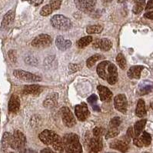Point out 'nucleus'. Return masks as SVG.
I'll return each instance as SVG.
<instances>
[{
	"label": "nucleus",
	"instance_id": "1",
	"mask_svg": "<svg viewBox=\"0 0 153 153\" xmlns=\"http://www.w3.org/2000/svg\"><path fill=\"white\" fill-rule=\"evenodd\" d=\"M96 72L101 79L106 80L109 85H115L119 78L117 67L111 62L105 60L98 65Z\"/></svg>",
	"mask_w": 153,
	"mask_h": 153
},
{
	"label": "nucleus",
	"instance_id": "2",
	"mask_svg": "<svg viewBox=\"0 0 153 153\" xmlns=\"http://www.w3.org/2000/svg\"><path fill=\"white\" fill-rule=\"evenodd\" d=\"M40 141L46 146H52V148L59 152H64L62 138L54 131L45 129L39 135Z\"/></svg>",
	"mask_w": 153,
	"mask_h": 153
},
{
	"label": "nucleus",
	"instance_id": "3",
	"mask_svg": "<svg viewBox=\"0 0 153 153\" xmlns=\"http://www.w3.org/2000/svg\"><path fill=\"white\" fill-rule=\"evenodd\" d=\"M64 151L68 153L82 152V147L79 142V137L75 133L65 134L62 138Z\"/></svg>",
	"mask_w": 153,
	"mask_h": 153
},
{
	"label": "nucleus",
	"instance_id": "4",
	"mask_svg": "<svg viewBox=\"0 0 153 153\" xmlns=\"http://www.w3.org/2000/svg\"><path fill=\"white\" fill-rule=\"evenodd\" d=\"M52 27L60 31H68L72 28L71 20L63 15H55L50 20Z\"/></svg>",
	"mask_w": 153,
	"mask_h": 153
},
{
	"label": "nucleus",
	"instance_id": "5",
	"mask_svg": "<svg viewBox=\"0 0 153 153\" xmlns=\"http://www.w3.org/2000/svg\"><path fill=\"white\" fill-rule=\"evenodd\" d=\"M26 143V138L25 135L19 130H16L13 135H11L9 146L15 150L22 151L24 149Z\"/></svg>",
	"mask_w": 153,
	"mask_h": 153
},
{
	"label": "nucleus",
	"instance_id": "6",
	"mask_svg": "<svg viewBox=\"0 0 153 153\" xmlns=\"http://www.w3.org/2000/svg\"><path fill=\"white\" fill-rule=\"evenodd\" d=\"M13 75L16 78L24 82H40L42 80V78L39 76L21 69H16L13 71Z\"/></svg>",
	"mask_w": 153,
	"mask_h": 153
},
{
	"label": "nucleus",
	"instance_id": "7",
	"mask_svg": "<svg viewBox=\"0 0 153 153\" xmlns=\"http://www.w3.org/2000/svg\"><path fill=\"white\" fill-rule=\"evenodd\" d=\"M52 39L50 36L47 34H40L32 41V45L35 48L43 49L50 46L52 44Z\"/></svg>",
	"mask_w": 153,
	"mask_h": 153
},
{
	"label": "nucleus",
	"instance_id": "8",
	"mask_svg": "<svg viewBox=\"0 0 153 153\" xmlns=\"http://www.w3.org/2000/svg\"><path fill=\"white\" fill-rule=\"evenodd\" d=\"M60 114L62 119V122L66 127L68 128H72L76 124V120L75 119V116L71 112V110L68 107H62L60 109Z\"/></svg>",
	"mask_w": 153,
	"mask_h": 153
},
{
	"label": "nucleus",
	"instance_id": "9",
	"mask_svg": "<svg viewBox=\"0 0 153 153\" xmlns=\"http://www.w3.org/2000/svg\"><path fill=\"white\" fill-rule=\"evenodd\" d=\"M78 9L83 13H88L94 10L96 7V0H74Z\"/></svg>",
	"mask_w": 153,
	"mask_h": 153
},
{
	"label": "nucleus",
	"instance_id": "10",
	"mask_svg": "<svg viewBox=\"0 0 153 153\" xmlns=\"http://www.w3.org/2000/svg\"><path fill=\"white\" fill-rule=\"evenodd\" d=\"M103 144L101 136H94L88 141L87 149L88 152H99L102 149Z\"/></svg>",
	"mask_w": 153,
	"mask_h": 153
},
{
	"label": "nucleus",
	"instance_id": "11",
	"mask_svg": "<svg viewBox=\"0 0 153 153\" xmlns=\"http://www.w3.org/2000/svg\"><path fill=\"white\" fill-rule=\"evenodd\" d=\"M114 106L115 108L122 113H126L128 108V101L126 95L119 94L114 99Z\"/></svg>",
	"mask_w": 153,
	"mask_h": 153
},
{
	"label": "nucleus",
	"instance_id": "12",
	"mask_svg": "<svg viewBox=\"0 0 153 153\" xmlns=\"http://www.w3.org/2000/svg\"><path fill=\"white\" fill-rule=\"evenodd\" d=\"M75 113H76V118L81 122H84V121L86 120L90 115V112H89V110L87 107V105L85 102L76 105Z\"/></svg>",
	"mask_w": 153,
	"mask_h": 153
},
{
	"label": "nucleus",
	"instance_id": "13",
	"mask_svg": "<svg viewBox=\"0 0 153 153\" xmlns=\"http://www.w3.org/2000/svg\"><path fill=\"white\" fill-rule=\"evenodd\" d=\"M112 47V41L108 39H96L93 42L92 44V48L94 49H99L103 52H108L111 49Z\"/></svg>",
	"mask_w": 153,
	"mask_h": 153
},
{
	"label": "nucleus",
	"instance_id": "14",
	"mask_svg": "<svg viewBox=\"0 0 153 153\" xmlns=\"http://www.w3.org/2000/svg\"><path fill=\"white\" fill-rule=\"evenodd\" d=\"M98 92L99 93V97L102 102H110L112 100V92L107 87L104 85H99L97 87Z\"/></svg>",
	"mask_w": 153,
	"mask_h": 153
},
{
	"label": "nucleus",
	"instance_id": "15",
	"mask_svg": "<svg viewBox=\"0 0 153 153\" xmlns=\"http://www.w3.org/2000/svg\"><path fill=\"white\" fill-rule=\"evenodd\" d=\"M20 108V100L16 94L12 95L9 102V112L10 113H16Z\"/></svg>",
	"mask_w": 153,
	"mask_h": 153
},
{
	"label": "nucleus",
	"instance_id": "16",
	"mask_svg": "<svg viewBox=\"0 0 153 153\" xmlns=\"http://www.w3.org/2000/svg\"><path fill=\"white\" fill-rule=\"evenodd\" d=\"M109 147L112 149L119 150L120 152H126L128 149V142H126V140H121V139H117L113 142H112L109 144Z\"/></svg>",
	"mask_w": 153,
	"mask_h": 153
},
{
	"label": "nucleus",
	"instance_id": "17",
	"mask_svg": "<svg viewBox=\"0 0 153 153\" xmlns=\"http://www.w3.org/2000/svg\"><path fill=\"white\" fill-rule=\"evenodd\" d=\"M56 45L61 51H65L72 46V42L68 39H65L62 36H57L56 39Z\"/></svg>",
	"mask_w": 153,
	"mask_h": 153
},
{
	"label": "nucleus",
	"instance_id": "18",
	"mask_svg": "<svg viewBox=\"0 0 153 153\" xmlns=\"http://www.w3.org/2000/svg\"><path fill=\"white\" fill-rule=\"evenodd\" d=\"M15 19V11L14 10H9L5 14L2 21V27L3 29H8L12 25L14 22Z\"/></svg>",
	"mask_w": 153,
	"mask_h": 153
},
{
	"label": "nucleus",
	"instance_id": "19",
	"mask_svg": "<svg viewBox=\"0 0 153 153\" xmlns=\"http://www.w3.org/2000/svg\"><path fill=\"white\" fill-rule=\"evenodd\" d=\"M144 67L142 65H134L131 66L127 72V76L131 79H139L141 77V72Z\"/></svg>",
	"mask_w": 153,
	"mask_h": 153
},
{
	"label": "nucleus",
	"instance_id": "20",
	"mask_svg": "<svg viewBox=\"0 0 153 153\" xmlns=\"http://www.w3.org/2000/svg\"><path fill=\"white\" fill-rule=\"evenodd\" d=\"M43 90L42 87L39 85H25L22 89L24 95H39Z\"/></svg>",
	"mask_w": 153,
	"mask_h": 153
},
{
	"label": "nucleus",
	"instance_id": "21",
	"mask_svg": "<svg viewBox=\"0 0 153 153\" xmlns=\"http://www.w3.org/2000/svg\"><path fill=\"white\" fill-rule=\"evenodd\" d=\"M57 102L58 93L53 92L45 99V101L43 102V105L47 108H52L57 105Z\"/></svg>",
	"mask_w": 153,
	"mask_h": 153
},
{
	"label": "nucleus",
	"instance_id": "22",
	"mask_svg": "<svg viewBox=\"0 0 153 153\" xmlns=\"http://www.w3.org/2000/svg\"><path fill=\"white\" fill-rule=\"evenodd\" d=\"M135 114L139 118H143L146 115V103L143 99H139L137 103L136 108H135Z\"/></svg>",
	"mask_w": 153,
	"mask_h": 153
},
{
	"label": "nucleus",
	"instance_id": "23",
	"mask_svg": "<svg viewBox=\"0 0 153 153\" xmlns=\"http://www.w3.org/2000/svg\"><path fill=\"white\" fill-rule=\"evenodd\" d=\"M146 122H147L146 119H142V120L138 121V122H136L135 123L133 128L134 136H139L142 131H144V128L146 125Z\"/></svg>",
	"mask_w": 153,
	"mask_h": 153
},
{
	"label": "nucleus",
	"instance_id": "24",
	"mask_svg": "<svg viewBox=\"0 0 153 153\" xmlns=\"http://www.w3.org/2000/svg\"><path fill=\"white\" fill-rule=\"evenodd\" d=\"M93 40V38H92L91 36H85V37H82L80 39H79L76 42V45L79 49H83L86 47L87 45H88L91 43Z\"/></svg>",
	"mask_w": 153,
	"mask_h": 153
},
{
	"label": "nucleus",
	"instance_id": "25",
	"mask_svg": "<svg viewBox=\"0 0 153 153\" xmlns=\"http://www.w3.org/2000/svg\"><path fill=\"white\" fill-rule=\"evenodd\" d=\"M103 30V26L101 25H88L86 28V33L89 35L99 34Z\"/></svg>",
	"mask_w": 153,
	"mask_h": 153
},
{
	"label": "nucleus",
	"instance_id": "26",
	"mask_svg": "<svg viewBox=\"0 0 153 153\" xmlns=\"http://www.w3.org/2000/svg\"><path fill=\"white\" fill-rule=\"evenodd\" d=\"M145 6H146V0H138L134 5L132 12L134 14H139L145 9Z\"/></svg>",
	"mask_w": 153,
	"mask_h": 153
},
{
	"label": "nucleus",
	"instance_id": "27",
	"mask_svg": "<svg viewBox=\"0 0 153 153\" xmlns=\"http://www.w3.org/2000/svg\"><path fill=\"white\" fill-rule=\"evenodd\" d=\"M102 59V56L99 54H96V55H94V56H91L90 58H88V59H87V62H86L87 67L89 68H92L94 65H96V63L98 61H99L100 59Z\"/></svg>",
	"mask_w": 153,
	"mask_h": 153
},
{
	"label": "nucleus",
	"instance_id": "28",
	"mask_svg": "<svg viewBox=\"0 0 153 153\" xmlns=\"http://www.w3.org/2000/svg\"><path fill=\"white\" fill-rule=\"evenodd\" d=\"M11 134L9 132H5L2 135V149L3 151H6L8 148L9 147L10 143V139H11Z\"/></svg>",
	"mask_w": 153,
	"mask_h": 153
},
{
	"label": "nucleus",
	"instance_id": "29",
	"mask_svg": "<svg viewBox=\"0 0 153 153\" xmlns=\"http://www.w3.org/2000/svg\"><path fill=\"white\" fill-rule=\"evenodd\" d=\"M142 135H141V138L140 139L142 140V144H143V146H149L150 144H151V142H152V137L151 135H150L149 133H148V132H146V131H142Z\"/></svg>",
	"mask_w": 153,
	"mask_h": 153
},
{
	"label": "nucleus",
	"instance_id": "30",
	"mask_svg": "<svg viewBox=\"0 0 153 153\" xmlns=\"http://www.w3.org/2000/svg\"><path fill=\"white\" fill-rule=\"evenodd\" d=\"M116 62H117L118 65L122 69H125L126 68L127 63H126V59L123 54L122 53H119L116 56Z\"/></svg>",
	"mask_w": 153,
	"mask_h": 153
},
{
	"label": "nucleus",
	"instance_id": "31",
	"mask_svg": "<svg viewBox=\"0 0 153 153\" xmlns=\"http://www.w3.org/2000/svg\"><path fill=\"white\" fill-rule=\"evenodd\" d=\"M119 134V128H118V127H116V128H112V127H110V128L108 130V131H107L106 135H105V139H111V138H114V137L117 136Z\"/></svg>",
	"mask_w": 153,
	"mask_h": 153
},
{
	"label": "nucleus",
	"instance_id": "32",
	"mask_svg": "<svg viewBox=\"0 0 153 153\" xmlns=\"http://www.w3.org/2000/svg\"><path fill=\"white\" fill-rule=\"evenodd\" d=\"M52 12H53V10L51 8L50 5L47 4V5L44 6L41 9V10H40V15H41L42 16H48L50 14H52Z\"/></svg>",
	"mask_w": 153,
	"mask_h": 153
},
{
	"label": "nucleus",
	"instance_id": "33",
	"mask_svg": "<svg viewBox=\"0 0 153 153\" xmlns=\"http://www.w3.org/2000/svg\"><path fill=\"white\" fill-rule=\"evenodd\" d=\"M62 2V0H51L49 4L50 5L52 10L55 11V10H58L60 9Z\"/></svg>",
	"mask_w": 153,
	"mask_h": 153
},
{
	"label": "nucleus",
	"instance_id": "34",
	"mask_svg": "<svg viewBox=\"0 0 153 153\" xmlns=\"http://www.w3.org/2000/svg\"><path fill=\"white\" fill-rule=\"evenodd\" d=\"M25 63H27V64L31 65H38L39 63L38 59L33 56H28L25 59Z\"/></svg>",
	"mask_w": 153,
	"mask_h": 153
},
{
	"label": "nucleus",
	"instance_id": "35",
	"mask_svg": "<svg viewBox=\"0 0 153 153\" xmlns=\"http://www.w3.org/2000/svg\"><path fill=\"white\" fill-rule=\"evenodd\" d=\"M122 123V120L119 117H114L113 119H112L109 122V127H112V128H116V127H119L120 126V124Z\"/></svg>",
	"mask_w": 153,
	"mask_h": 153
},
{
	"label": "nucleus",
	"instance_id": "36",
	"mask_svg": "<svg viewBox=\"0 0 153 153\" xmlns=\"http://www.w3.org/2000/svg\"><path fill=\"white\" fill-rule=\"evenodd\" d=\"M134 136V131H133V128L132 127H129L127 130V132H126V139L125 140L127 142H129L131 141V139L133 138Z\"/></svg>",
	"mask_w": 153,
	"mask_h": 153
},
{
	"label": "nucleus",
	"instance_id": "37",
	"mask_svg": "<svg viewBox=\"0 0 153 153\" xmlns=\"http://www.w3.org/2000/svg\"><path fill=\"white\" fill-rule=\"evenodd\" d=\"M8 56H9V59L11 60L12 62L16 63L17 62V56H16V52L15 50H9L8 52Z\"/></svg>",
	"mask_w": 153,
	"mask_h": 153
},
{
	"label": "nucleus",
	"instance_id": "38",
	"mask_svg": "<svg viewBox=\"0 0 153 153\" xmlns=\"http://www.w3.org/2000/svg\"><path fill=\"white\" fill-rule=\"evenodd\" d=\"M92 132H93L94 136H102L104 134V128L102 127H96Z\"/></svg>",
	"mask_w": 153,
	"mask_h": 153
},
{
	"label": "nucleus",
	"instance_id": "39",
	"mask_svg": "<svg viewBox=\"0 0 153 153\" xmlns=\"http://www.w3.org/2000/svg\"><path fill=\"white\" fill-rule=\"evenodd\" d=\"M68 68L71 70V73H72V72H76L80 70L82 68V65H77V64H69Z\"/></svg>",
	"mask_w": 153,
	"mask_h": 153
},
{
	"label": "nucleus",
	"instance_id": "40",
	"mask_svg": "<svg viewBox=\"0 0 153 153\" xmlns=\"http://www.w3.org/2000/svg\"><path fill=\"white\" fill-rule=\"evenodd\" d=\"M23 2H28L30 5L34 6H39L43 2V0H22Z\"/></svg>",
	"mask_w": 153,
	"mask_h": 153
},
{
	"label": "nucleus",
	"instance_id": "41",
	"mask_svg": "<svg viewBox=\"0 0 153 153\" xmlns=\"http://www.w3.org/2000/svg\"><path fill=\"white\" fill-rule=\"evenodd\" d=\"M133 139V143L135 146H136L137 147H142L143 144H142V140L140 139V138H139V136H135L132 138Z\"/></svg>",
	"mask_w": 153,
	"mask_h": 153
},
{
	"label": "nucleus",
	"instance_id": "42",
	"mask_svg": "<svg viewBox=\"0 0 153 153\" xmlns=\"http://www.w3.org/2000/svg\"><path fill=\"white\" fill-rule=\"evenodd\" d=\"M87 100H88V103H90L92 105H95V103L98 101V97L96 95H92V96H89V97L88 98Z\"/></svg>",
	"mask_w": 153,
	"mask_h": 153
},
{
	"label": "nucleus",
	"instance_id": "43",
	"mask_svg": "<svg viewBox=\"0 0 153 153\" xmlns=\"http://www.w3.org/2000/svg\"><path fill=\"white\" fill-rule=\"evenodd\" d=\"M144 17H146V18L152 20L153 19V12L152 11V12H149V13H145Z\"/></svg>",
	"mask_w": 153,
	"mask_h": 153
},
{
	"label": "nucleus",
	"instance_id": "44",
	"mask_svg": "<svg viewBox=\"0 0 153 153\" xmlns=\"http://www.w3.org/2000/svg\"><path fill=\"white\" fill-rule=\"evenodd\" d=\"M153 7V5H152V0H149V2H148L147 6H146V10H149V9H152Z\"/></svg>",
	"mask_w": 153,
	"mask_h": 153
},
{
	"label": "nucleus",
	"instance_id": "45",
	"mask_svg": "<svg viewBox=\"0 0 153 153\" xmlns=\"http://www.w3.org/2000/svg\"><path fill=\"white\" fill-rule=\"evenodd\" d=\"M41 153H53L54 152L52 151V149H49V148H46V149H44L41 150V152H40Z\"/></svg>",
	"mask_w": 153,
	"mask_h": 153
},
{
	"label": "nucleus",
	"instance_id": "46",
	"mask_svg": "<svg viewBox=\"0 0 153 153\" xmlns=\"http://www.w3.org/2000/svg\"><path fill=\"white\" fill-rule=\"evenodd\" d=\"M102 1L103 3H109V2H111L112 1V0H102Z\"/></svg>",
	"mask_w": 153,
	"mask_h": 153
},
{
	"label": "nucleus",
	"instance_id": "47",
	"mask_svg": "<svg viewBox=\"0 0 153 153\" xmlns=\"http://www.w3.org/2000/svg\"><path fill=\"white\" fill-rule=\"evenodd\" d=\"M129 1H132V2H136L137 0H129Z\"/></svg>",
	"mask_w": 153,
	"mask_h": 153
}]
</instances>
